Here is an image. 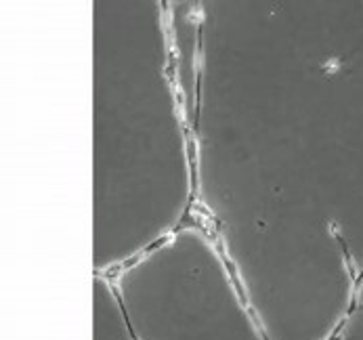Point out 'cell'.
Masks as SVG:
<instances>
[{
	"mask_svg": "<svg viewBox=\"0 0 363 340\" xmlns=\"http://www.w3.org/2000/svg\"><path fill=\"white\" fill-rule=\"evenodd\" d=\"M194 216L269 340H332L363 273V0H200Z\"/></svg>",
	"mask_w": 363,
	"mask_h": 340,
	"instance_id": "1",
	"label": "cell"
},
{
	"mask_svg": "<svg viewBox=\"0 0 363 340\" xmlns=\"http://www.w3.org/2000/svg\"><path fill=\"white\" fill-rule=\"evenodd\" d=\"M93 34V263L111 275L191 221L196 164L166 2L95 0Z\"/></svg>",
	"mask_w": 363,
	"mask_h": 340,
	"instance_id": "2",
	"label": "cell"
},
{
	"mask_svg": "<svg viewBox=\"0 0 363 340\" xmlns=\"http://www.w3.org/2000/svg\"><path fill=\"white\" fill-rule=\"evenodd\" d=\"M109 278L135 340H269L198 219Z\"/></svg>",
	"mask_w": 363,
	"mask_h": 340,
	"instance_id": "3",
	"label": "cell"
},
{
	"mask_svg": "<svg viewBox=\"0 0 363 340\" xmlns=\"http://www.w3.org/2000/svg\"><path fill=\"white\" fill-rule=\"evenodd\" d=\"M95 340H135L124 315L113 282L105 273H95Z\"/></svg>",
	"mask_w": 363,
	"mask_h": 340,
	"instance_id": "4",
	"label": "cell"
},
{
	"mask_svg": "<svg viewBox=\"0 0 363 340\" xmlns=\"http://www.w3.org/2000/svg\"><path fill=\"white\" fill-rule=\"evenodd\" d=\"M332 340H363V305L353 309Z\"/></svg>",
	"mask_w": 363,
	"mask_h": 340,
	"instance_id": "5",
	"label": "cell"
},
{
	"mask_svg": "<svg viewBox=\"0 0 363 340\" xmlns=\"http://www.w3.org/2000/svg\"><path fill=\"white\" fill-rule=\"evenodd\" d=\"M363 305V273L362 278H359V286H357V307Z\"/></svg>",
	"mask_w": 363,
	"mask_h": 340,
	"instance_id": "6",
	"label": "cell"
}]
</instances>
